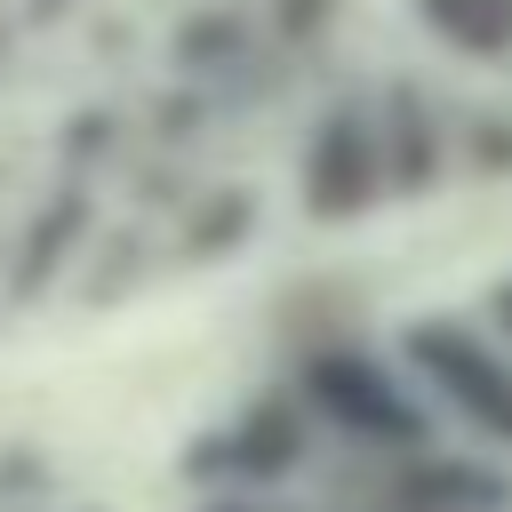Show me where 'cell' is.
<instances>
[{
  "label": "cell",
  "mask_w": 512,
  "mask_h": 512,
  "mask_svg": "<svg viewBox=\"0 0 512 512\" xmlns=\"http://www.w3.org/2000/svg\"><path fill=\"white\" fill-rule=\"evenodd\" d=\"M80 216H88V200H56V208H40V224H32V240H24V272H16V288H40V272L72 248Z\"/></svg>",
  "instance_id": "obj_1"
},
{
  "label": "cell",
  "mask_w": 512,
  "mask_h": 512,
  "mask_svg": "<svg viewBox=\"0 0 512 512\" xmlns=\"http://www.w3.org/2000/svg\"><path fill=\"white\" fill-rule=\"evenodd\" d=\"M0 40H8V24H0Z\"/></svg>",
  "instance_id": "obj_2"
}]
</instances>
